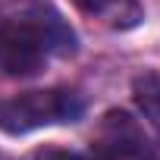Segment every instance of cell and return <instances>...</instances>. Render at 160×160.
Here are the masks:
<instances>
[{
    "mask_svg": "<svg viewBox=\"0 0 160 160\" xmlns=\"http://www.w3.org/2000/svg\"><path fill=\"white\" fill-rule=\"evenodd\" d=\"M82 113V98L66 88L53 91H28L0 104V129L10 135H22L50 122H72Z\"/></svg>",
    "mask_w": 160,
    "mask_h": 160,
    "instance_id": "cell-1",
    "label": "cell"
},
{
    "mask_svg": "<svg viewBox=\"0 0 160 160\" xmlns=\"http://www.w3.org/2000/svg\"><path fill=\"white\" fill-rule=\"evenodd\" d=\"M32 160H82V157L75 151H66V148H41V151H35Z\"/></svg>",
    "mask_w": 160,
    "mask_h": 160,
    "instance_id": "cell-6",
    "label": "cell"
},
{
    "mask_svg": "<svg viewBox=\"0 0 160 160\" xmlns=\"http://www.w3.org/2000/svg\"><path fill=\"white\" fill-rule=\"evenodd\" d=\"M132 94H135V104L144 113V119L160 132V75H154V72L138 75L132 85Z\"/></svg>",
    "mask_w": 160,
    "mask_h": 160,
    "instance_id": "cell-4",
    "label": "cell"
},
{
    "mask_svg": "<svg viewBox=\"0 0 160 160\" xmlns=\"http://www.w3.org/2000/svg\"><path fill=\"white\" fill-rule=\"evenodd\" d=\"M50 50L47 32L38 22H10L0 28V69L7 75H35Z\"/></svg>",
    "mask_w": 160,
    "mask_h": 160,
    "instance_id": "cell-2",
    "label": "cell"
},
{
    "mask_svg": "<svg viewBox=\"0 0 160 160\" xmlns=\"http://www.w3.org/2000/svg\"><path fill=\"white\" fill-rule=\"evenodd\" d=\"M98 160H160V144H151L129 113L113 110L101 122Z\"/></svg>",
    "mask_w": 160,
    "mask_h": 160,
    "instance_id": "cell-3",
    "label": "cell"
},
{
    "mask_svg": "<svg viewBox=\"0 0 160 160\" xmlns=\"http://www.w3.org/2000/svg\"><path fill=\"white\" fill-rule=\"evenodd\" d=\"M72 3L82 13H110V10H116L122 3V0H72Z\"/></svg>",
    "mask_w": 160,
    "mask_h": 160,
    "instance_id": "cell-5",
    "label": "cell"
}]
</instances>
